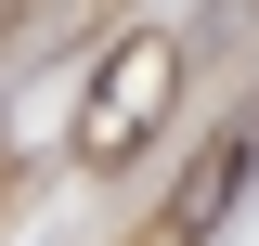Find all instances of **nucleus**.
<instances>
[{"label":"nucleus","instance_id":"1","mask_svg":"<svg viewBox=\"0 0 259 246\" xmlns=\"http://www.w3.org/2000/svg\"><path fill=\"white\" fill-rule=\"evenodd\" d=\"M168 91H182V52H168V39H117L104 78H91V104H78V130H65V155H78V169H130L143 130L168 117Z\"/></svg>","mask_w":259,"mask_h":246}]
</instances>
